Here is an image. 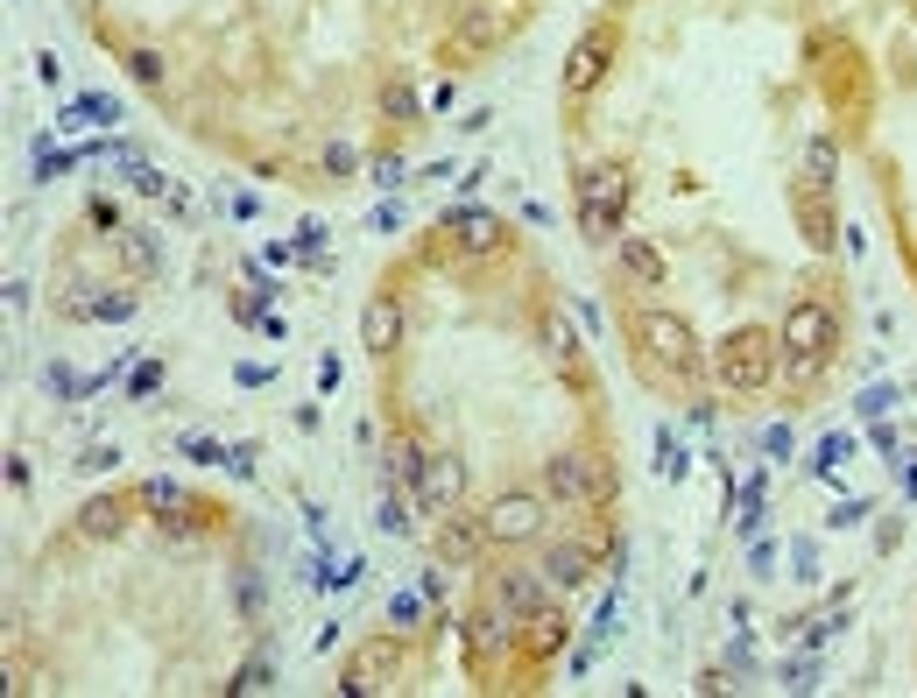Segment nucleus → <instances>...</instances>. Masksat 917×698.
Segmentation results:
<instances>
[{"label":"nucleus","instance_id":"9d476101","mask_svg":"<svg viewBox=\"0 0 917 698\" xmlns=\"http://www.w3.org/2000/svg\"><path fill=\"white\" fill-rule=\"evenodd\" d=\"M481 522L494 543H529V536H544V494H494Z\"/></svg>","mask_w":917,"mask_h":698},{"label":"nucleus","instance_id":"2eb2a0df","mask_svg":"<svg viewBox=\"0 0 917 698\" xmlns=\"http://www.w3.org/2000/svg\"><path fill=\"white\" fill-rule=\"evenodd\" d=\"M481 543H494L487 536V522H466V515H437V557H445V565L458 572V565H473V557H481Z\"/></svg>","mask_w":917,"mask_h":698},{"label":"nucleus","instance_id":"a878e982","mask_svg":"<svg viewBox=\"0 0 917 698\" xmlns=\"http://www.w3.org/2000/svg\"><path fill=\"white\" fill-rule=\"evenodd\" d=\"M381 113H389L395 127H416V113H424V100L410 92V78H389V85H381Z\"/></svg>","mask_w":917,"mask_h":698},{"label":"nucleus","instance_id":"1a4fd4ad","mask_svg":"<svg viewBox=\"0 0 917 698\" xmlns=\"http://www.w3.org/2000/svg\"><path fill=\"white\" fill-rule=\"evenodd\" d=\"M571 198L628 212V198H636V170H628V163H579V170H571Z\"/></svg>","mask_w":917,"mask_h":698},{"label":"nucleus","instance_id":"f257e3e1","mask_svg":"<svg viewBox=\"0 0 917 698\" xmlns=\"http://www.w3.org/2000/svg\"><path fill=\"white\" fill-rule=\"evenodd\" d=\"M544 494L558 501V509H579V515H600L607 501H615V465H607L600 452H558L544 465Z\"/></svg>","mask_w":917,"mask_h":698},{"label":"nucleus","instance_id":"412c9836","mask_svg":"<svg viewBox=\"0 0 917 698\" xmlns=\"http://www.w3.org/2000/svg\"><path fill=\"white\" fill-rule=\"evenodd\" d=\"M544 578L550 586H586V578H594V551H586V543H550L544 551Z\"/></svg>","mask_w":917,"mask_h":698},{"label":"nucleus","instance_id":"4c0bfd02","mask_svg":"<svg viewBox=\"0 0 917 698\" xmlns=\"http://www.w3.org/2000/svg\"><path fill=\"white\" fill-rule=\"evenodd\" d=\"M184 452H190V459H198V465H226V452H219V444H213V438H184Z\"/></svg>","mask_w":917,"mask_h":698},{"label":"nucleus","instance_id":"79ce46f5","mask_svg":"<svg viewBox=\"0 0 917 698\" xmlns=\"http://www.w3.org/2000/svg\"><path fill=\"white\" fill-rule=\"evenodd\" d=\"M226 212H234V219H255L261 198H255V191H234V198H226Z\"/></svg>","mask_w":917,"mask_h":698},{"label":"nucleus","instance_id":"4468645a","mask_svg":"<svg viewBox=\"0 0 917 698\" xmlns=\"http://www.w3.org/2000/svg\"><path fill=\"white\" fill-rule=\"evenodd\" d=\"M487 593L502 599L515 620H523L529 607H544V599H550V578H544V565H502V572L487 578Z\"/></svg>","mask_w":917,"mask_h":698},{"label":"nucleus","instance_id":"37998d69","mask_svg":"<svg viewBox=\"0 0 917 698\" xmlns=\"http://www.w3.org/2000/svg\"><path fill=\"white\" fill-rule=\"evenodd\" d=\"M113 459H121V452H113V444H100V452H85L79 465H85V473H106V465H113Z\"/></svg>","mask_w":917,"mask_h":698},{"label":"nucleus","instance_id":"6ab92c4d","mask_svg":"<svg viewBox=\"0 0 917 698\" xmlns=\"http://www.w3.org/2000/svg\"><path fill=\"white\" fill-rule=\"evenodd\" d=\"M360 346H368V353H395V346H403V310H395V297H374L360 310Z\"/></svg>","mask_w":917,"mask_h":698},{"label":"nucleus","instance_id":"473e14b6","mask_svg":"<svg viewBox=\"0 0 917 698\" xmlns=\"http://www.w3.org/2000/svg\"><path fill=\"white\" fill-rule=\"evenodd\" d=\"M324 170H332V177H353V170H360V148L353 142H324Z\"/></svg>","mask_w":917,"mask_h":698},{"label":"nucleus","instance_id":"f704fd0d","mask_svg":"<svg viewBox=\"0 0 917 698\" xmlns=\"http://www.w3.org/2000/svg\"><path fill=\"white\" fill-rule=\"evenodd\" d=\"M854 410H862L868 423H875V417H889V410H896V388H889V381H883V388H868V396L854 402Z\"/></svg>","mask_w":917,"mask_h":698},{"label":"nucleus","instance_id":"4be33fe9","mask_svg":"<svg viewBox=\"0 0 917 698\" xmlns=\"http://www.w3.org/2000/svg\"><path fill=\"white\" fill-rule=\"evenodd\" d=\"M833 170H839V142L833 134H805V148H797V177L812 191H833Z\"/></svg>","mask_w":917,"mask_h":698},{"label":"nucleus","instance_id":"20e7f679","mask_svg":"<svg viewBox=\"0 0 917 698\" xmlns=\"http://www.w3.org/2000/svg\"><path fill=\"white\" fill-rule=\"evenodd\" d=\"M628 332H636L649 367H663V374H678V381H699V339H692L684 318H671V310H636Z\"/></svg>","mask_w":917,"mask_h":698},{"label":"nucleus","instance_id":"a211bd4d","mask_svg":"<svg viewBox=\"0 0 917 698\" xmlns=\"http://www.w3.org/2000/svg\"><path fill=\"white\" fill-rule=\"evenodd\" d=\"M424 501H431V515H452L458 501H466V465L445 459V452H431V473H424Z\"/></svg>","mask_w":917,"mask_h":698},{"label":"nucleus","instance_id":"f3484780","mask_svg":"<svg viewBox=\"0 0 917 698\" xmlns=\"http://www.w3.org/2000/svg\"><path fill=\"white\" fill-rule=\"evenodd\" d=\"M381 459H389V465H381V473H389V487H395V494H424L431 452H424V444H416V438H395V444H389V452H381Z\"/></svg>","mask_w":917,"mask_h":698},{"label":"nucleus","instance_id":"dca6fc26","mask_svg":"<svg viewBox=\"0 0 917 698\" xmlns=\"http://www.w3.org/2000/svg\"><path fill=\"white\" fill-rule=\"evenodd\" d=\"M537 332H544V360H550V367H558V374H579V367H586V346H579V325H571V318H565V310H544V325H537Z\"/></svg>","mask_w":917,"mask_h":698},{"label":"nucleus","instance_id":"c03bdc74","mask_svg":"<svg viewBox=\"0 0 917 698\" xmlns=\"http://www.w3.org/2000/svg\"><path fill=\"white\" fill-rule=\"evenodd\" d=\"M910 8H917V0H910Z\"/></svg>","mask_w":917,"mask_h":698},{"label":"nucleus","instance_id":"423d86ee","mask_svg":"<svg viewBox=\"0 0 917 698\" xmlns=\"http://www.w3.org/2000/svg\"><path fill=\"white\" fill-rule=\"evenodd\" d=\"M523 22V8L515 0H487V8H466L452 22V35L437 43V57L445 64H466V57H481V50H494V43H508V29Z\"/></svg>","mask_w":917,"mask_h":698},{"label":"nucleus","instance_id":"9b49d317","mask_svg":"<svg viewBox=\"0 0 917 698\" xmlns=\"http://www.w3.org/2000/svg\"><path fill=\"white\" fill-rule=\"evenodd\" d=\"M571 649V614L558 607V599H544V607L523 614V656L529 664H550V656Z\"/></svg>","mask_w":917,"mask_h":698},{"label":"nucleus","instance_id":"72a5a7b5","mask_svg":"<svg viewBox=\"0 0 917 698\" xmlns=\"http://www.w3.org/2000/svg\"><path fill=\"white\" fill-rule=\"evenodd\" d=\"M389 620H395V628H416V620H424V593H395L389 599Z\"/></svg>","mask_w":917,"mask_h":698},{"label":"nucleus","instance_id":"cd10ccee","mask_svg":"<svg viewBox=\"0 0 917 698\" xmlns=\"http://www.w3.org/2000/svg\"><path fill=\"white\" fill-rule=\"evenodd\" d=\"M135 310H142L135 289H106V297H92V318H100V325H127Z\"/></svg>","mask_w":917,"mask_h":698},{"label":"nucleus","instance_id":"ddd939ff","mask_svg":"<svg viewBox=\"0 0 917 698\" xmlns=\"http://www.w3.org/2000/svg\"><path fill=\"white\" fill-rule=\"evenodd\" d=\"M135 509H142V494H92L85 509L71 515V530H79L85 543H113V536L127 530V515H135Z\"/></svg>","mask_w":917,"mask_h":698},{"label":"nucleus","instance_id":"c9c22d12","mask_svg":"<svg viewBox=\"0 0 917 698\" xmlns=\"http://www.w3.org/2000/svg\"><path fill=\"white\" fill-rule=\"evenodd\" d=\"M156 388H163V367L156 360H142L135 374H127V396H156Z\"/></svg>","mask_w":917,"mask_h":698},{"label":"nucleus","instance_id":"a19ab883","mask_svg":"<svg viewBox=\"0 0 917 698\" xmlns=\"http://www.w3.org/2000/svg\"><path fill=\"white\" fill-rule=\"evenodd\" d=\"M868 515H875L868 501H839V515H833V522H839V530H854V522H868Z\"/></svg>","mask_w":917,"mask_h":698},{"label":"nucleus","instance_id":"f8f14e48","mask_svg":"<svg viewBox=\"0 0 917 698\" xmlns=\"http://www.w3.org/2000/svg\"><path fill=\"white\" fill-rule=\"evenodd\" d=\"M445 233H452V247H458L466 261H481V255H502V247H508V226L494 219V212H466V205H458V212H445Z\"/></svg>","mask_w":917,"mask_h":698},{"label":"nucleus","instance_id":"c756f323","mask_svg":"<svg viewBox=\"0 0 917 698\" xmlns=\"http://www.w3.org/2000/svg\"><path fill=\"white\" fill-rule=\"evenodd\" d=\"M234 607H240V620H261V572L240 565V578H234Z\"/></svg>","mask_w":917,"mask_h":698},{"label":"nucleus","instance_id":"0eeeda50","mask_svg":"<svg viewBox=\"0 0 917 698\" xmlns=\"http://www.w3.org/2000/svg\"><path fill=\"white\" fill-rule=\"evenodd\" d=\"M783 353H812V360H833L839 353V318L826 297H797L783 310V332H776Z\"/></svg>","mask_w":917,"mask_h":698},{"label":"nucleus","instance_id":"393cba45","mask_svg":"<svg viewBox=\"0 0 917 698\" xmlns=\"http://www.w3.org/2000/svg\"><path fill=\"white\" fill-rule=\"evenodd\" d=\"M135 494H142V509L156 515V522H163V515H184V509H190V501H184V480H169V473H156V480H142Z\"/></svg>","mask_w":917,"mask_h":698},{"label":"nucleus","instance_id":"6e6552de","mask_svg":"<svg viewBox=\"0 0 917 698\" xmlns=\"http://www.w3.org/2000/svg\"><path fill=\"white\" fill-rule=\"evenodd\" d=\"M615 43H621V29L615 22H594L571 43V57H565V92L579 100V92H594L600 78H607V57H615Z\"/></svg>","mask_w":917,"mask_h":698},{"label":"nucleus","instance_id":"5701e85b","mask_svg":"<svg viewBox=\"0 0 917 698\" xmlns=\"http://www.w3.org/2000/svg\"><path fill=\"white\" fill-rule=\"evenodd\" d=\"M121 268H127L135 283H156V276H163V247H156V233L127 226V233H121Z\"/></svg>","mask_w":917,"mask_h":698},{"label":"nucleus","instance_id":"f03ea898","mask_svg":"<svg viewBox=\"0 0 917 698\" xmlns=\"http://www.w3.org/2000/svg\"><path fill=\"white\" fill-rule=\"evenodd\" d=\"M508 656H523V620H515V614L502 607V599L487 593L481 607L466 614V670L494 685V677L508 670Z\"/></svg>","mask_w":917,"mask_h":698},{"label":"nucleus","instance_id":"39448f33","mask_svg":"<svg viewBox=\"0 0 917 698\" xmlns=\"http://www.w3.org/2000/svg\"><path fill=\"white\" fill-rule=\"evenodd\" d=\"M395 677H403V628H395V635H368V643L339 664V691H347V698H374V691H395Z\"/></svg>","mask_w":917,"mask_h":698},{"label":"nucleus","instance_id":"7ed1b4c3","mask_svg":"<svg viewBox=\"0 0 917 698\" xmlns=\"http://www.w3.org/2000/svg\"><path fill=\"white\" fill-rule=\"evenodd\" d=\"M776 353H783V346L762 332V325H741V332H728L713 346V374H720L728 396H755V388L776 381Z\"/></svg>","mask_w":917,"mask_h":698},{"label":"nucleus","instance_id":"e433bc0d","mask_svg":"<svg viewBox=\"0 0 917 698\" xmlns=\"http://www.w3.org/2000/svg\"><path fill=\"white\" fill-rule=\"evenodd\" d=\"M374 184H381V191L403 184V155H374Z\"/></svg>","mask_w":917,"mask_h":698},{"label":"nucleus","instance_id":"bb28decb","mask_svg":"<svg viewBox=\"0 0 917 698\" xmlns=\"http://www.w3.org/2000/svg\"><path fill=\"white\" fill-rule=\"evenodd\" d=\"M818 374H826V360H812V353H791V360H783V396H791V402H805L812 388H818Z\"/></svg>","mask_w":917,"mask_h":698},{"label":"nucleus","instance_id":"58836bf2","mask_svg":"<svg viewBox=\"0 0 917 698\" xmlns=\"http://www.w3.org/2000/svg\"><path fill=\"white\" fill-rule=\"evenodd\" d=\"M92 226H100V233H127V226H121V212H113L106 198H92Z\"/></svg>","mask_w":917,"mask_h":698},{"label":"nucleus","instance_id":"c85d7f7f","mask_svg":"<svg viewBox=\"0 0 917 698\" xmlns=\"http://www.w3.org/2000/svg\"><path fill=\"white\" fill-rule=\"evenodd\" d=\"M127 78H135V85H148V92H156V85H163V50H148V43H135V50H127Z\"/></svg>","mask_w":917,"mask_h":698},{"label":"nucleus","instance_id":"b1692460","mask_svg":"<svg viewBox=\"0 0 917 698\" xmlns=\"http://www.w3.org/2000/svg\"><path fill=\"white\" fill-rule=\"evenodd\" d=\"M615 261H621V276H628V283L663 289V255H657L649 240H621V247H615Z\"/></svg>","mask_w":917,"mask_h":698},{"label":"nucleus","instance_id":"ea45409f","mask_svg":"<svg viewBox=\"0 0 917 698\" xmlns=\"http://www.w3.org/2000/svg\"><path fill=\"white\" fill-rule=\"evenodd\" d=\"M839 459H854V438H826V444H818V465H839Z\"/></svg>","mask_w":917,"mask_h":698},{"label":"nucleus","instance_id":"aec40b11","mask_svg":"<svg viewBox=\"0 0 917 698\" xmlns=\"http://www.w3.org/2000/svg\"><path fill=\"white\" fill-rule=\"evenodd\" d=\"M797 233H805V247H812V255H826V247L839 240V219H833V198H826V191L797 198Z\"/></svg>","mask_w":917,"mask_h":698},{"label":"nucleus","instance_id":"7c9ffc66","mask_svg":"<svg viewBox=\"0 0 917 698\" xmlns=\"http://www.w3.org/2000/svg\"><path fill=\"white\" fill-rule=\"evenodd\" d=\"M615 226H621V212H607V205H579V233H586V240H615Z\"/></svg>","mask_w":917,"mask_h":698},{"label":"nucleus","instance_id":"2f4dec72","mask_svg":"<svg viewBox=\"0 0 917 698\" xmlns=\"http://www.w3.org/2000/svg\"><path fill=\"white\" fill-rule=\"evenodd\" d=\"M226 691H269V656L255 649V656H247V664L234 670V685H226Z\"/></svg>","mask_w":917,"mask_h":698}]
</instances>
